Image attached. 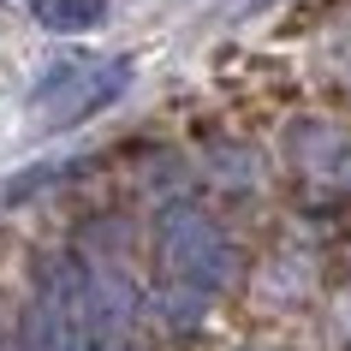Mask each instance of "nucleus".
Returning a JSON list of instances; mask_svg holds the SVG:
<instances>
[{
  "mask_svg": "<svg viewBox=\"0 0 351 351\" xmlns=\"http://www.w3.org/2000/svg\"><path fill=\"white\" fill-rule=\"evenodd\" d=\"M131 84V60H90V54H66L54 60V72L36 84V113L48 131H66L77 119L101 113L108 101H119V90Z\"/></svg>",
  "mask_w": 351,
  "mask_h": 351,
  "instance_id": "f257e3e1",
  "label": "nucleus"
},
{
  "mask_svg": "<svg viewBox=\"0 0 351 351\" xmlns=\"http://www.w3.org/2000/svg\"><path fill=\"white\" fill-rule=\"evenodd\" d=\"M30 12H36L42 30L72 36V30H90V24L108 19V0H30Z\"/></svg>",
  "mask_w": 351,
  "mask_h": 351,
  "instance_id": "f03ea898",
  "label": "nucleus"
}]
</instances>
